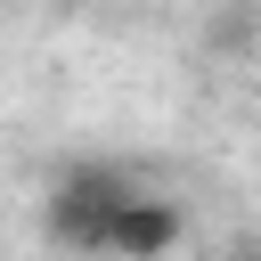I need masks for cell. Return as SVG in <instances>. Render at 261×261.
I'll return each mask as SVG.
<instances>
[{
    "label": "cell",
    "instance_id": "3957f363",
    "mask_svg": "<svg viewBox=\"0 0 261 261\" xmlns=\"http://www.w3.org/2000/svg\"><path fill=\"white\" fill-rule=\"evenodd\" d=\"M228 261H261V237H245V245H237V253H228Z\"/></svg>",
    "mask_w": 261,
    "mask_h": 261
},
{
    "label": "cell",
    "instance_id": "6da1fadb",
    "mask_svg": "<svg viewBox=\"0 0 261 261\" xmlns=\"http://www.w3.org/2000/svg\"><path fill=\"white\" fill-rule=\"evenodd\" d=\"M130 196H139V188H130L114 163H73V171L49 188L41 228H49V245H65V253H114V220H122Z\"/></svg>",
    "mask_w": 261,
    "mask_h": 261
},
{
    "label": "cell",
    "instance_id": "7a4b0ae2",
    "mask_svg": "<svg viewBox=\"0 0 261 261\" xmlns=\"http://www.w3.org/2000/svg\"><path fill=\"white\" fill-rule=\"evenodd\" d=\"M179 237H188L179 204H163V196H130L122 220H114V261H171Z\"/></svg>",
    "mask_w": 261,
    "mask_h": 261
}]
</instances>
